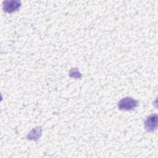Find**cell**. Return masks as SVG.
Here are the masks:
<instances>
[{"label":"cell","mask_w":158,"mask_h":158,"mask_svg":"<svg viewBox=\"0 0 158 158\" xmlns=\"http://www.w3.org/2000/svg\"><path fill=\"white\" fill-rule=\"evenodd\" d=\"M41 132H42V130H41V128L40 127L33 128L27 135V138L28 139L37 140L38 138L40 137L41 135Z\"/></svg>","instance_id":"277c9868"},{"label":"cell","mask_w":158,"mask_h":158,"mask_svg":"<svg viewBox=\"0 0 158 158\" xmlns=\"http://www.w3.org/2000/svg\"><path fill=\"white\" fill-rule=\"evenodd\" d=\"M138 105V101L130 97H125L118 101L117 106L122 110H131L136 108Z\"/></svg>","instance_id":"6da1fadb"},{"label":"cell","mask_w":158,"mask_h":158,"mask_svg":"<svg viewBox=\"0 0 158 158\" xmlns=\"http://www.w3.org/2000/svg\"><path fill=\"white\" fill-rule=\"evenodd\" d=\"M69 75L72 76H70L71 77H74V78H81V73L78 72L77 69H72L70 70V71L69 72Z\"/></svg>","instance_id":"5b68a950"},{"label":"cell","mask_w":158,"mask_h":158,"mask_svg":"<svg viewBox=\"0 0 158 158\" xmlns=\"http://www.w3.org/2000/svg\"><path fill=\"white\" fill-rule=\"evenodd\" d=\"M157 126V115L156 114L149 115L144 122V127L148 131L152 132Z\"/></svg>","instance_id":"7a4b0ae2"},{"label":"cell","mask_w":158,"mask_h":158,"mask_svg":"<svg viewBox=\"0 0 158 158\" xmlns=\"http://www.w3.org/2000/svg\"><path fill=\"white\" fill-rule=\"evenodd\" d=\"M20 6L21 2L19 1H6L3 2L4 11L8 13L17 10Z\"/></svg>","instance_id":"3957f363"}]
</instances>
